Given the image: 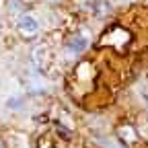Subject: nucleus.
Segmentation results:
<instances>
[{"label": "nucleus", "mask_w": 148, "mask_h": 148, "mask_svg": "<svg viewBox=\"0 0 148 148\" xmlns=\"http://www.w3.org/2000/svg\"><path fill=\"white\" fill-rule=\"evenodd\" d=\"M16 31L21 37H25V39H29V37H35L37 33H39V23H37V18L29 12L21 14L16 21Z\"/></svg>", "instance_id": "nucleus-1"}, {"label": "nucleus", "mask_w": 148, "mask_h": 148, "mask_svg": "<svg viewBox=\"0 0 148 148\" xmlns=\"http://www.w3.org/2000/svg\"><path fill=\"white\" fill-rule=\"evenodd\" d=\"M47 56H49V49L45 45H39V47L33 49V64L37 66V70L45 72V68H47Z\"/></svg>", "instance_id": "nucleus-2"}, {"label": "nucleus", "mask_w": 148, "mask_h": 148, "mask_svg": "<svg viewBox=\"0 0 148 148\" xmlns=\"http://www.w3.org/2000/svg\"><path fill=\"white\" fill-rule=\"evenodd\" d=\"M86 45H88V37H86V35H74V37H70V39H68V49L74 51V53L84 51Z\"/></svg>", "instance_id": "nucleus-3"}, {"label": "nucleus", "mask_w": 148, "mask_h": 148, "mask_svg": "<svg viewBox=\"0 0 148 148\" xmlns=\"http://www.w3.org/2000/svg\"><path fill=\"white\" fill-rule=\"evenodd\" d=\"M117 138L123 140L125 144H134L138 140V134H136V130L132 125H119L117 127Z\"/></svg>", "instance_id": "nucleus-4"}, {"label": "nucleus", "mask_w": 148, "mask_h": 148, "mask_svg": "<svg viewBox=\"0 0 148 148\" xmlns=\"http://www.w3.org/2000/svg\"><path fill=\"white\" fill-rule=\"evenodd\" d=\"M10 148H27V140H25L23 136H12Z\"/></svg>", "instance_id": "nucleus-5"}, {"label": "nucleus", "mask_w": 148, "mask_h": 148, "mask_svg": "<svg viewBox=\"0 0 148 148\" xmlns=\"http://www.w3.org/2000/svg\"><path fill=\"white\" fill-rule=\"evenodd\" d=\"M8 107L10 109H18V107H21V105H18V99H10L8 101Z\"/></svg>", "instance_id": "nucleus-6"}, {"label": "nucleus", "mask_w": 148, "mask_h": 148, "mask_svg": "<svg viewBox=\"0 0 148 148\" xmlns=\"http://www.w3.org/2000/svg\"><path fill=\"white\" fill-rule=\"evenodd\" d=\"M0 148H8V146L4 144V140H2V138H0Z\"/></svg>", "instance_id": "nucleus-7"}]
</instances>
